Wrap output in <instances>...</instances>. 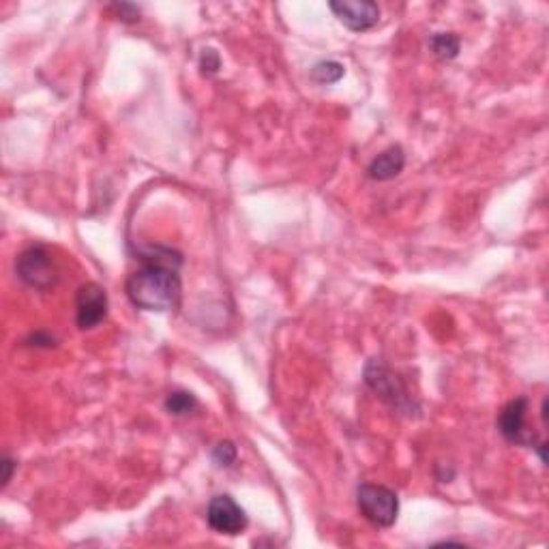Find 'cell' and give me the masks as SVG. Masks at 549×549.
I'll list each match as a JSON object with an SVG mask.
<instances>
[{
	"mask_svg": "<svg viewBox=\"0 0 549 549\" xmlns=\"http://www.w3.org/2000/svg\"><path fill=\"white\" fill-rule=\"evenodd\" d=\"M140 266L127 277L125 292L131 305L144 312H172L182 296V254L163 245H142L137 249Z\"/></svg>",
	"mask_w": 549,
	"mask_h": 549,
	"instance_id": "cell-1",
	"label": "cell"
},
{
	"mask_svg": "<svg viewBox=\"0 0 549 549\" xmlns=\"http://www.w3.org/2000/svg\"><path fill=\"white\" fill-rule=\"evenodd\" d=\"M365 385L376 393V397H380L382 402L391 405L393 410H397L399 414H414L416 404L410 397L408 386L388 365L382 360H369L368 368H365Z\"/></svg>",
	"mask_w": 549,
	"mask_h": 549,
	"instance_id": "cell-2",
	"label": "cell"
},
{
	"mask_svg": "<svg viewBox=\"0 0 549 549\" xmlns=\"http://www.w3.org/2000/svg\"><path fill=\"white\" fill-rule=\"evenodd\" d=\"M358 511L377 528H391L397 522L399 498L391 488L377 483H360L357 488Z\"/></svg>",
	"mask_w": 549,
	"mask_h": 549,
	"instance_id": "cell-3",
	"label": "cell"
},
{
	"mask_svg": "<svg viewBox=\"0 0 549 549\" xmlns=\"http://www.w3.org/2000/svg\"><path fill=\"white\" fill-rule=\"evenodd\" d=\"M15 274L28 288L39 292H48L59 282V268L51 260L48 247H43V245H31L17 256Z\"/></svg>",
	"mask_w": 549,
	"mask_h": 549,
	"instance_id": "cell-4",
	"label": "cell"
},
{
	"mask_svg": "<svg viewBox=\"0 0 549 549\" xmlns=\"http://www.w3.org/2000/svg\"><path fill=\"white\" fill-rule=\"evenodd\" d=\"M528 397H515L498 414V432L511 444L536 446V436L528 429Z\"/></svg>",
	"mask_w": 549,
	"mask_h": 549,
	"instance_id": "cell-5",
	"label": "cell"
},
{
	"mask_svg": "<svg viewBox=\"0 0 549 549\" xmlns=\"http://www.w3.org/2000/svg\"><path fill=\"white\" fill-rule=\"evenodd\" d=\"M206 522L219 535L237 536L247 528L249 519L245 508L232 496L219 494L210 500L209 508H206Z\"/></svg>",
	"mask_w": 549,
	"mask_h": 549,
	"instance_id": "cell-6",
	"label": "cell"
},
{
	"mask_svg": "<svg viewBox=\"0 0 549 549\" xmlns=\"http://www.w3.org/2000/svg\"><path fill=\"white\" fill-rule=\"evenodd\" d=\"M107 318V294L99 284L79 285L76 294V324L79 330H93Z\"/></svg>",
	"mask_w": 549,
	"mask_h": 549,
	"instance_id": "cell-7",
	"label": "cell"
},
{
	"mask_svg": "<svg viewBox=\"0 0 549 549\" xmlns=\"http://www.w3.org/2000/svg\"><path fill=\"white\" fill-rule=\"evenodd\" d=\"M329 7L337 20L352 33L369 31L380 20V7L371 0H335Z\"/></svg>",
	"mask_w": 549,
	"mask_h": 549,
	"instance_id": "cell-8",
	"label": "cell"
},
{
	"mask_svg": "<svg viewBox=\"0 0 549 549\" xmlns=\"http://www.w3.org/2000/svg\"><path fill=\"white\" fill-rule=\"evenodd\" d=\"M405 168V153L399 144L388 146L386 151H382L377 157H374V162L368 165V176L371 181L377 182H386L393 181L395 176H399Z\"/></svg>",
	"mask_w": 549,
	"mask_h": 549,
	"instance_id": "cell-9",
	"label": "cell"
},
{
	"mask_svg": "<svg viewBox=\"0 0 549 549\" xmlns=\"http://www.w3.org/2000/svg\"><path fill=\"white\" fill-rule=\"evenodd\" d=\"M429 50L440 60H453L461 50V39L455 33H433L429 37Z\"/></svg>",
	"mask_w": 549,
	"mask_h": 549,
	"instance_id": "cell-10",
	"label": "cell"
},
{
	"mask_svg": "<svg viewBox=\"0 0 549 549\" xmlns=\"http://www.w3.org/2000/svg\"><path fill=\"white\" fill-rule=\"evenodd\" d=\"M196 408H198L196 395L189 393V391H174L165 397V410L174 416L191 414Z\"/></svg>",
	"mask_w": 549,
	"mask_h": 549,
	"instance_id": "cell-11",
	"label": "cell"
},
{
	"mask_svg": "<svg viewBox=\"0 0 549 549\" xmlns=\"http://www.w3.org/2000/svg\"><path fill=\"white\" fill-rule=\"evenodd\" d=\"M343 73H346V69H343L341 62H337V60H322V62H318V65H313V69H312V78L322 86L340 82V79L343 78Z\"/></svg>",
	"mask_w": 549,
	"mask_h": 549,
	"instance_id": "cell-12",
	"label": "cell"
},
{
	"mask_svg": "<svg viewBox=\"0 0 549 549\" xmlns=\"http://www.w3.org/2000/svg\"><path fill=\"white\" fill-rule=\"evenodd\" d=\"M237 446H234L230 440H223V442L215 444L213 449V461L217 463L219 468H230L234 461H237Z\"/></svg>",
	"mask_w": 549,
	"mask_h": 549,
	"instance_id": "cell-13",
	"label": "cell"
},
{
	"mask_svg": "<svg viewBox=\"0 0 549 549\" xmlns=\"http://www.w3.org/2000/svg\"><path fill=\"white\" fill-rule=\"evenodd\" d=\"M110 11H114L118 20L123 22H137L142 15V9L134 3H114L110 5Z\"/></svg>",
	"mask_w": 549,
	"mask_h": 549,
	"instance_id": "cell-14",
	"label": "cell"
},
{
	"mask_svg": "<svg viewBox=\"0 0 549 549\" xmlns=\"http://www.w3.org/2000/svg\"><path fill=\"white\" fill-rule=\"evenodd\" d=\"M200 69L206 76H215L217 71L221 69V59L215 50H204L202 56H200Z\"/></svg>",
	"mask_w": 549,
	"mask_h": 549,
	"instance_id": "cell-15",
	"label": "cell"
},
{
	"mask_svg": "<svg viewBox=\"0 0 549 549\" xmlns=\"http://www.w3.org/2000/svg\"><path fill=\"white\" fill-rule=\"evenodd\" d=\"M26 346H33V348H51V346H56V340H54V335L45 333V330H37V333H33L31 337H28Z\"/></svg>",
	"mask_w": 549,
	"mask_h": 549,
	"instance_id": "cell-16",
	"label": "cell"
},
{
	"mask_svg": "<svg viewBox=\"0 0 549 549\" xmlns=\"http://www.w3.org/2000/svg\"><path fill=\"white\" fill-rule=\"evenodd\" d=\"M0 466H3V488H7L11 477H14V470H15L17 463H15V460H11V457L7 455L3 460V463H0Z\"/></svg>",
	"mask_w": 549,
	"mask_h": 549,
	"instance_id": "cell-17",
	"label": "cell"
}]
</instances>
